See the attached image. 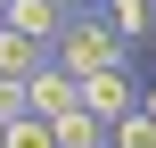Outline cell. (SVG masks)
Here are the masks:
<instances>
[{
	"mask_svg": "<svg viewBox=\"0 0 156 148\" xmlns=\"http://www.w3.org/2000/svg\"><path fill=\"white\" fill-rule=\"evenodd\" d=\"M66 16H74V0H8L0 25H16V33H33V41H58Z\"/></svg>",
	"mask_w": 156,
	"mask_h": 148,
	"instance_id": "obj_4",
	"label": "cell"
},
{
	"mask_svg": "<svg viewBox=\"0 0 156 148\" xmlns=\"http://www.w3.org/2000/svg\"><path fill=\"white\" fill-rule=\"evenodd\" d=\"M74 99H82V74H66L58 58L25 74V107H33V115H58V107H74Z\"/></svg>",
	"mask_w": 156,
	"mask_h": 148,
	"instance_id": "obj_3",
	"label": "cell"
},
{
	"mask_svg": "<svg viewBox=\"0 0 156 148\" xmlns=\"http://www.w3.org/2000/svg\"><path fill=\"white\" fill-rule=\"evenodd\" d=\"M107 148H156V115H148V107L115 115V124H107Z\"/></svg>",
	"mask_w": 156,
	"mask_h": 148,
	"instance_id": "obj_8",
	"label": "cell"
},
{
	"mask_svg": "<svg viewBox=\"0 0 156 148\" xmlns=\"http://www.w3.org/2000/svg\"><path fill=\"white\" fill-rule=\"evenodd\" d=\"M0 148H58V132H49V115L25 107V115H8V140H0Z\"/></svg>",
	"mask_w": 156,
	"mask_h": 148,
	"instance_id": "obj_9",
	"label": "cell"
},
{
	"mask_svg": "<svg viewBox=\"0 0 156 148\" xmlns=\"http://www.w3.org/2000/svg\"><path fill=\"white\" fill-rule=\"evenodd\" d=\"M140 107H148V115H156V82H148V91H140Z\"/></svg>",
	"mask_w": 156,
	"mask_h": 148,
	"instance_id": "obj_11",
	"label": "cell"
},
{
	"mask_svg": "<svg viewBox=\"0 0 156 148\" xmlns=\"http://www.w3.org/2000/svg\"><path fill=\"white\" fill-rule=\"evenodd\" d=\"M8 115H25V82H16V74H0V124H8Z\"/></svg>",
	"mask_w": 156,
	"mask_h": 148,
	"instance_id": "obj_10",
	"label": "cell"
},
{
	"mask_svg": "<svg viewBox=\"0 0 156 148\" xmlns=\"http://www.w3.org/2000/svg\"><path fill=\"white\" fill-rule=\"evenodd\" d=\"M33 66H49V41H33V33H16V25H0V74H33Z\"/></svg>",
	"mask_w": 156,
	"mask_h": 148,
	"instance_id": "obj_6",
	"label": "cell"
},
{
	"mask_svg": "<svg viewBox=\"0 0 156 148\" xmlns=\"http://www.w3.org/2000/svg\"><path fill=\"white\" fill-rule=\"evenodd\" d=\"M82 107H90L99 124H115V115L140 107V82H132L123 66H99V74H82Z\"/></svg>",
	"mask_w": 156,
	"mask_h": 148,
	"instance_id": "obj_2",
	"label": "cell"
},
{
	"mask_svg": "<svg viewBox=\"0 0 156 148\" xmlns=\"http://www.w3.org/2000/svg\"><path fill=\"white\" fill-rule=\"evenodd\" d=\"M49 132H58V148H107V124H99L82 99H74V107H58V115H49Z\"/></svg>",
	"mask_w": 156,
	"mask_h": 148,
	"instance_id": "obj_5",
	"label": "cell"
},
{
	"mask_svg": "<svg viewBox=\"0 0 156 148\" xmlns=\"http://www.w3.org/2000/svg\"><path fill=\"white\" fill-rule=\"evenodd\" d=\"M49 58H58L66 74H99V66H132V41H123V33H115V25L99 16V0H90V8L74 0V16L58 25V41H49Z\"/></svg>",
	"mask_w": 156,
	"mask_h": 148,
	"instance_id": "obj_1",
	"label": "cell"
},
{
	"mask_svg": "<svg viewBox=\"0 0 156 148\" xmlns=\"http://www.w3.org/2000/svg\"><path fill=\"white\" fill-rule=\"evenodd\" d=\"M99 16H107L123 41H148L156 33V0H99Z\"/></svg>",
	"mask_w": 156,
	"mask_h": 148,
	"instance_id": "obj_7",
	"label": "cell"
},
{
	"mask_svg": "<svg viewBox=\"0 0 156 148\" xmlns=\"http://www.w3.org/2000/svg\"><path fill=\"white\" fill-rule=\"evenodd\" d=\"M0 140H8V124H0Z\"/></svg>",
	"mask_w": 156,
	"mask_h": 148,
	"instance_id": "obj_12",
	"label": "cell"
},
{
	"mask_svg": "<svg viewBox=\"0 0 156 148\" xmlns=\"http://www.w3.org/2000/svg\"><path fill=\"white\" fill-rule=\"evenodd\" d=\"M0 16H8V0H0Z\"/></svg>",
	"mask_w": 156,
	"mask_h": 148,
	"instance_id": "obj_13",
	"label": "cell"
}]
</instances>
